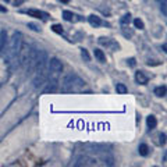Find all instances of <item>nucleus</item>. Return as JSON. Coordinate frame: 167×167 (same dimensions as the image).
I'll return each mask as SVG.
<instances>
[{
    "label": "nucleus",
    "instance_id": "f257e3e1",
    "mask_svg": "<svg viewBox=\"0 0 167 167\" xmlns=\"http://www.w3.org/2000/svg\"><path fill=\"white\" fill-rule=\"evenodd\" d=\"M85 85V82L75 74H67L63 79L61 84V91L63 92H73V91H79L82 86Z\"/></svg>",
    "mask_w": 167,
    "mask_h": 167
},
{
    "label": "nucleus",
    "instance_id": "f03ea898",
    "mask_svg": "<svg viewBox=\"0 0 167 167\" xmlns=\"http://www.w3.org/2000/svg\"><path fill=\"white\" fill-rule=\"evenodd\" d=\"M22 45V33L21 32H14L11 38V42H10V56L11 57H17L18 56V52H20V48Z\"/></svg>",
    "mask_w": 167,
    "mask_h": 167
},
{
    "label": "nucleus",
    "instance_id": "7ed1b4c3",
    "mask_svg": "<svg viewBox=\"0 0 167 167\" xmlns=\"http://www.w3.org/2000/svg\"><path fill=\"white\" fill-rule=\"evenodd\" d=\"M48 65H49V71H50V75H52L50 78L57 79L59 75L61 74V71H63V64H61V61L59 60V59H56V57H53V59L48 60Z\"/></svg>",
    "mask_w": 167,
    "mask_h": 167
},
{
    "label": "nucleus",
    "instance_id": "20e7f679",
    "mask_svg": "<svg viewBox=\"0 0 167 167\" xmlns=\"http://www.w3.org/2000/svg\"><path fill=\"white\" fill-rule=\"evenodd\" d=\"M29 52H31V46H29L28 43H22L17 57H18V60H20V65L21 67H24V68H25V65H27V63H28Z\"/></svg>",
    "mask_w": 167,
    "mask_h": 167
},
{
    "label": "nucleus",
    "instance_id": "39448f33",
    "mask_svg": "<svg viewBox=\"0 0 167 167\" xmlns=\"http://www.w3.org/2000/svg\"><path fill=\"white\" fill-rule=\"evenodd\" d=\"M36 60H38V49L31 48L29 57H28V63H27V65H25V68H27L28 74H32L33 71H35V67H36Z\"/></svg>",
    "mask_w": 167,
    "mask_h": 167
},
{
    "label": "nucleus",
    "instance_id": "423d86ee",
    "mask_svg": "<svg viewBox=\"0 0 167 167\" xmlns=\"http://www.w3.org/2000/svg\"><path fill=\"white\" fill-rule=\"evenodd\" d=\"M75 166H96V159L91 156H81L75 162Z\"/></svg>",
    "mask_w": 167,
    "mask_h": 167
},
{
    "label": "nucleus",
    "instance_id": "0eeeda50",
    "mask_svg": "<svg viewBox=\"0 0 167 167\" xmlns=\"http://www.w3.org/2000/svg\"><path fill=\"white\" fill-rule=\"evenodd\" d=\"M6 45H7V32L1 29L0 31V53L6 49Z\"/></svg>",
    "mask_w": 167,
    "mask_h": 167
},
{
    "label": "nucleus",
    "instance_id": "6e6552de",
    "mask_svg": "<svg viewBox=\"0 0 167 167\" xmlns=\"http://www.w3.org/2000/svg\"><path fill=\"white\" fill-rule=\"evenodd\" d=\"M56 91H57V79L50 78V81L48 82V85H46V88H45V92L49 94V92H56Z\"/></svg>",
    "mask_w": 167,
    "mask_h": 167
},
{
    "label": "nucleus",
    "instance_id": "1a4fd4ad",
    "mask_svg": "<svg viewBox=\"0 0 167 167\" xmlns=\"http://www.w3.org/2000/svg\"><path fill=\"white\" fill-rule=\"evenodd\" d=\"M135 79H137V82L141 84V85L148 84V77L142 73V71H137V74H135Z\"/></svg>",
    "mask_w": 167,
    "mask_h": 167
},
{
    "label": "nucleus",
    "instance_id": "9d476101",
    "mask_svg": "<svg viewBox=\"0 0 167 167\" xmlns=\"http://www.w3.org/2000/svg\"><path fill=\"white\" fill-rule=\"evenodd\" d=\"M88 21H89V24L92 25V27H100V25H102V20L96 16H89L88 17Z\"/></svg>",
    "mask_w": 167,
    "mask_h": 167
},
{
    "label": "nucleus",
    "instance_id": "9b49d317",
    "mask_svg": "<svg viewBox=\"0 0 167 167\" xmlns=\"http://www.w3.org/2000/svg\"><path fill=\"white\" fill-rule=\"evenodd\" d=\"M27 14L31 17H35V18H43V16H46L45 13L39 11V10H33V8H29L28 11H27Z\"/></svg>",
    "mask_w": 167,
    "mask_h": 167
},
{
    "label": "nucleus",
    "instance_id": "f8f14e48",
    "mask_svg": "<svg viewBox=\"0 0 167 167\" xmlns=\"http://www.w3.org/2000/svg\"><path fill=\"white\" fill-rule=\"evenodd\" d=\"M138 152L141 156H148L149 155V146H148L146 143H141L138 148Z\"/></svg>",
    "mask_w": 167,
    "mask_h": 167
},
{
    "label": "nucleus",
    "instance_id": "ddd939ff",
    "mask_svg": "<svg viewBox=\"0 0 167 167\" xmlns=\"http://www.w3.org/2000/svg\"><path fill=\"white\" fill-rule=\"evenodd\" d=\"M94 53H95V57H96L99 61H102V63H105V61H106V56H105V53H103V50L95 49Z\"/></svg>",
    "mask_w": 167,
    "mask_h": 167
},
{
    "label": "nucleus",
    "instance_id": "4468645a",
    "mask_svg": "<svg viewBox=\"0 0 167 167\" xmlns=\"http://www.w3.org/2000/svg\"><path fill=\"white\" fill-rule=\"evenodd\" d=\"M148 122V127L151 128V130H153V128H156V125H157V120H156V117H153V116H149L146 120Z\"/></svg>",
    "mask_w": 167,
    "mask_h": 167
},
{
    "label": "nucleus",
    "instance_id": "2eb2a0df",
    "mask_svg": "<svg viewBox=\"0 0 167 167\" xmlns=\"http://www.w3.org/2000/svg\"><path fill=\"white\" fill-rule=\"evenodd\" d=\"M155 95H157V96H160V98L166 96V85H162V86H159V88H156Z\"/></svg>",
    "mask_w": 167,
    "mask_h": 167
},
{
    "label": "nucleus",
    "instance_id": "dca6fc26",
    "mask_svg": "<svg viewBox=\"0 0 167 167\" xmlns=\"http://www.w3.org/2000/svg\"><path fill=\"white\" fill-rule=\"evenodd\" d=\"M63 17H64V20L65 21H74L75 18H74V14L71 11H68V10H65V11H63Z\"/></svg>",
    "mask_w": 167,
    "mask_h": 167
},
{
    "label": "nucleus",
    "instance_id": "f3484780",
    "mask_svg": "<svg viewBox=\"0 0 167 167\" xmlns=\"http://www.w3.org/2000/svg\"><path fill=\"white\" fill-rule=\"evenodd\" d=\"M116 91H117V94L124 95V94H127V86L124 84H117L116 85Z\"/></svg>",
    "mask_w": 167,
    "mask_h": 167
},
{
    "label": "nucleus",
    "instance_id": "a211bd4d",
    "mask_svg": "<svg viewBox=\"0 0 167 167\" xmlns=\"http://www.w3.org/2000/svg\"><path fill=\"white\" fill-rule=\"evenodd\" d=\"M52 31H53V32H56V33H63L64 32V29H63V27H61L60 24H54L53 27H52Z\"/></svg>",
    "mask_w": 167,
    "mask_h": 167
},
{
    "label": "nucleus",
    "instance_id": "6ab92c4d",
    "mask_svg": "<svg viewBox=\"0 0 167 167\" xmlns=\"http://www.w3.org/2000/svg\"><path fill=\"white\" fill-rule=\"evenodd\" d=\"M130 22H131V16H130V14H125V16L121 18V25H122V27H125V25L130 24Z\"/></svg>",
    "mask_w": 167,
    "mask_h": 167
},
{
    "label": "nucleus",
    "instance_id": "aec40b11",
    "mask_svg": "<svg viewBox=\"0 0 167 167\" xmlns=\"http://www.w3.org/2000/svg\"><path fill=\"white\" fill-rule=\"evenodd\" d=\"M134 25L137 27L138 29H143L145 28V25H143V21L142 20H139V18H135L134 20Z\"/></svg>",
    "mask_w": 167,
    "mask_h": 167
},
{
    "label": "nucleus",
    "instance_id": "412c9836",
    "mask_svg": "<svg viewBox=\"0 0 167 167\" xmlns=\"http://www.w3.org/2000/svg\"><path fill=\"white\" fill-rule=\"evenodd\" d=\"M81 56H82V59H84L85 61H89V60H91L89 53L86 52V49H81Z\"/></svg>",
    "mask_w": 167,
    "mask_h": 167
},
{
    "label": "nucleus",
    "instance_id": "4be33fe9",
    "mask_svg": "<svg viewBox=\"0 0 167 167\" xmlns=\"http://www.w3.org/2000/svg\"><path fill=\"white\" fill-rule=\"evenodd\" d=\"M160 10H162V13H163V16H166L167 11H166V0H163L162 3H160Z\"/></svg>",
    "mask_w": 167,
    "mask_h": 167
},
{
    "label": "nucleus",
    "instance_id": "5701e85b",
    "mask_svg": "<svg viewBox=\"0 0 167 167\" xmlns=\"http://www.w3.org/2000/svg\"><path fill=\"white\" fill-rule=\"evenodd\" d=\"M160 143H162V145H164V143H166V134H160Z\"/></svg>",
    "mask_w": 167,
    "mask_h": 167
},
{
    "label": "nucleus",
    "instance_id": "b1692460",
    "mask_svg": "<svg viewBox=\"0 0 167 167\" xmlns=\"http://www.w3.org/2000/svg\"><path fill=\"white\" fill-rule=\"evenodd\" d=\"M28 27H31V28H32V29H33V31H41V28H38L36 25H33V24H29V25H28Z\"/></svg>",
    "mask_w": 167,
    "mask_h": 167
},
{
    "label": "nucleus",
    "instance_id": "393cba45",
    "mask_svg": "<svg viewBox=\"0 0 167 167\" xmlns=\"http://www.w3.org/2000/svg\"><path fill=\"white\" fill-rule=\"evenodd\" d=\"M128 64H130L131 67H134L135 65V59H130V60H128Z\"/></svg>",
    "mask_w": 167,
    "mask_h": 167
},
{
    "label": "nucleus",
    "instance_id": "a878e982",
    "mask_svg": "<svg viewBox=\"0 0 167 167\" xmlns=\"http://www.w3.org/2000/svg\"><path fill=\"white\" fill-rule=\"evenodd\" d=\"M60 1H61V3H68L70 0H60Z\"/></svg>",
    "mask_w": 167,
    "mask_h": 167
},
{
    "label": "nucleus",
    "instance_id": "bb28decb",
    "mask_svg": "<svg viewBox=\"0 0 167 167\" xmlns=\"http://www.w3.org/2000/svg\"><path fill=\"white\" fill-rule=\"evenodd\" d=\"M0 11H7L6 8H3V7H0Z\"/></svg>",
    "mask_w": 167,
    "mask_h": 167
},
{
    "label": "nucleus",
    "instance_id": "cd10ccee",
    "mask_svg": "<svg viewBox=\"0 0 167 167\" xmlns=\"http://www.w3.org/2000/svg\"><path fill=\"white\" fill-rule=\"evenodd\" d=\"M6 1H7V0H6Z\"/></svg>",
    "mask_w": 167,
    "mask_h": 167
}]
</instances>
